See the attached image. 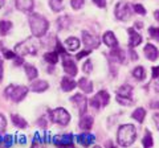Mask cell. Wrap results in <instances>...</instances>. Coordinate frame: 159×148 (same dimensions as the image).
Masks as SVG:
<instances>
[{
	"instance_id": "obj_1",
	"label": "cell",
	"mask_w": 159,
	"mask_h": 148,
	"mask_svg": "<svg viewBox=\"0 0 159 148\" xmlns=\"http://www.w3.org/2000/svg\"><path fill=\"white\" fill-rule=\"evenodd\" d=\"M29 27L33 33V36L36 37H43L47 33L48 28H49V23L44 16L39 13H32L29 16Z\"/></svg>"
},
{
	"instance_id": "obj_2",
	"label": "cell",
	"mask_w": 159,
	"mask_h": 148,
	"mask_svg": "<svg viewBox=\"0 0 159 148\" xmlns=\"http://www.w3.org/2000/svg\"><path fill=\"white\" fill-rule=\"evenodd\" d=\"M135 137H137V131L133 124H125L118 130L117 139H118L119 146H122V147L131 146L135 141Z\"/></svg>"
},
{
	"instance_id": "obj_3",
	"label": "cell",
	"mask_w": 159,
	"mask_h": 148,
	"mask_svg": "<svg viewBox=\"0 0 159 148\" xmlns=\"http://www.w3.org/2000/svg\"><path fill=\"white\" fill-rule=\"evenodd\" d=\"M39 50V44L34 42L33 38H28V40L17 44L15 46V52L19 56H36Z\"/></svg>"
},
{
	"instance_id": "obj_4",
	"label": "cell",
	"mask_w": 159,
	"mask_h": 148,
	"mask_svg": "<svg viewBox=\"0 0 159 148\" xmlns=\"http://www.w3.org/2000/svg\"><path fill=\"white\" fill-rule=\"evenodd\" d=\"M4 94L7 98H9L13 102H20L23 101L25 95L28 94V87L25 86H15V85H9L6 90H4Z\"/></svg>"
},
{
	"instance_id": "obj_5",
	"label": "cell",
	"mask_w": 159,
	"mask_h": 148,
	"mask_svg": "<svg viewBox=\"0 0 159 148\" xmlns=\"http://www.w3.org/2000/svg\"><path fill=\"white\" fill-rule=\"evenodd\" d=\"M51 119L52 122L57 123V124L61 126H66L69 122H70V114L62 107H57L54 108L53 111H51Z\"/></svg>"
},
{
	"instance_id": "obj_6",
	"label": "cell",
	"mask_w": 159,
	"mask_h": 148,
	"mask_svg": "<svg viewBox=\"0 0 159 148\" xmlns=\"http://www.w3.org/2000/svg\"><path fill=\"white\" fill-rule=\"evenodd\" d=\"M109 99H110V97H109L107 91L102 90V91L97 93V95L94 97L93 99L90 101V106H93L94 108H99V107H103V106H106L107 103H109Z\"/></svg>"
},
{
	"instance_id": "obj_7",
	"label": "cell",
	"mask_w": 159,
	"mask_h": 148,
	"mask_svg": "<svg viewBox=\"0 0 159 148\" xmlns=\"http://www.w3.org/2000/svg\"><path fill=\"white\" fill-rule=\"evenodd\" d=\"M82 42H84V45H85L88 49H96V48L99 46V42H101V40H99L98 37L90 34L89 32L84 31L82 32Z\"/></svg>"
},
{
	"instance_id": "obj_8",
	"label": "cell",
	"mask_w": 159,
	"mask_h": 148,
	"mask_svg": "<svg viewBox=\"0 0 159 148\" xmlns=\"http://www.w3.org/2000/svg\"><path fill=\"white\" fill-rule=\"evenodd\" d=\"M131 11H130V6L126 3H118L116 7V17L118 20H126L130 17Z\"/></svg>"
},
{
	"instance_id": "obj_9",
	"label": "cell",
	"mask_w": 159,
	"mask_h": 148,
	"mask_svg": "<svg viewBox=\"0 0 159 148\" xmlns=\"http://www.w3.org/2000/svg\"><path fill=\"white\" fill-rule=\"evenodd\" d=\"M70 101L76 105L77 107V110L80 114H85V111H86V108H88V99L85 98V95H82V94H76V95H73L70 98Z\"/></svg>"
},
{
	"instance_id": "obj_10",
	"label": "cell",
	"mask_w": 159,
	"mask_h": 148,
	"mask_svg": "<svg viewBox=\"0 0 159 148\" xmlns=\"http://www.w3.org/2000/svg\"><path fill=\"white\" fill-rule=\"evenodd\" d=\"M62 66H64V70H65L66 74H69L70 77H74L77 74V66L74 61L72 60L70 57H68L66 54H62Z\"/></svg>"
},
{
	"instance_id": "obj_11",
	"label": "cell",
	"mask_w": 159,
	"mask_h": 148,
	"mask_svg": "<svg viewBox=\"0 0 159 148\" xmlns=\"http://www.w3.org/2000/svg\"><path fill=\"white\" fill-rule=\"evenodd\" d=\"M53 143L56 146H73V135L66 134V135H61V136H54Z\"/></svg>"
},
{
	"instance_id": "obj_12",
	"label": "cell",
	"mask_w": 159,
	"mask_h": 148,
	"mask_svg": "<svg viewBox=\"0 0 159 148\" xmlns=\"http://www.w3.org/2000/svg\"><path fill=\"white\" fill-rule=\"evenodd\" d=\"M94 140H96L94 135L88 134V132H84V134H80V135L77 136V141H78L81 146H84V147H89L90 144H93Z\"/></svg>"
},
{
	"instance_id": "obj_13",
	"label": "cell",
	"mask_w": 159,
	"mask_h": 148,
	"mask_svg": "<svg viewBox=\"0 0 159 148\" xmlns=\"http://www.w3.org/2000/svg\"><path fill=\"white\" fill-rule=\"evenodd\" d=\"M143 53H145L146 58H148L150 61H155V60H158V56H159L158 49L154 46V45H151V44H147V45L145 46V50H143Z\"/></svg>"
},
{
	"instance_id": "obj_14",
	"label": "cell",
	"mask_w": 159,
	"mask_h": 148,
	"mask_svg": "<svg viewBox=\"0 0 159 148\" xmlns=\"http://www.w3.org/2000/svg\"><path fill=\"white\" fill-rule=\"evenodd\" d=\"M129 36H130V41H129V45L130 48H135L139 44L142 42V36L138 32H135L133 28L129 29Z\"/></svg>"
},
{
	"instance_id": "obj_15",
	"label": "cell",
	"mask_w": 159,
	"mask_h": 148,
	"mask_svg": "<svg viewBox=\"0 0 159 148\" xmlns=\"http://www.w3.org/2000/svg\"><path fill=\"white\" fill-rule=\"evenodd\" d=\"M16 8L21 12L32 11L33 8V0H16Z\"/></svg>"
},
{
	"instance_id": "obj_16",
	"label": "cell",
	"mask_w": 159,
	"mask_h": 148,
	"mask_svg": "<svg viewBox=\"0 0 159 148\" xmlns=\"http://www.w3.org/2000/svg\"><path fill=\"white\" fill-rule=\"evenodd\" d=\"M103 42L110 48H117L118 46V41H117V38H116V36H114L113 32H106L105 34H103Z\"/></svg>"
},
{
	"instance_id": "obj_17",
	"label": "cell",
	"mask_w": 159,
	"mask_h": 148,
	"mask_svg": "<svg viewBox=\"0 0 159 148\" xmlns=\"http://www.w3.org/2000/svg\"><path fill=\"white\" fill-rule=\"evenodd\" d=\"M93 118L92 116H89V115H84L81 119H80V128L81 130H85V131H88V130H90L92 128V126H93Z\"/></svg>"
},
{
	"instance_id": "obj_18",
	"label": "cell",
	"mask_w": 159,
	"mask_h": 148,
	"mask_svg": "<svg viewBox=\"0 0 159 148\" xmlns=\"http://www.w3.org/2000/svg\"><path fill=\"white\" fill-rule=\"evenodd\" d=\"M48 87H49L48 82H47V81H41V80L33 82L32 86H31L32 91H34V93H43V91H45Z\"/></svg>"
},
{
	"instance_id": "obj_19",
	"label": "cell",
	"mask_w": 159,
	"mask_h": 148,
	"mask_svg": "<svg viewBox=\"0 0 159 148\" xmlns=\"http://www.w3.org/2000/svg\"><path fill=\"white\" fill-rule=\"evenodd\" d=\"M77 86V83L74 82L73 80H70L69 77H64L61 81V89L64 91H72L74 87Z\"/></svg>"
},
{
	"instance_id": "obj_20",
	"label": "cell",
	"mask_w": 159,
	"mask_h": 148,
	"mask_svg": "<svg viewBox=\"0 0 159 148\" xmlns=\"http://www.w3.org/2000/svg\"><path fill=\"white\" fill-rule=\"evenodd\" d=\"M65 45L68 48V50L74 52V50H77V49L80 48V40L76 38V37H69V38H66Z\"/></svg>"
},
{
	"instance_id": "obj_21",
	"label": "cell",
	"mask_w": 159,
	"mask_h": 148,
	"mask_svg": "<svg viewBox=\"0 0 159 148\" xmlns=\"http://www.w3.org/2000/svg\"><path fill=\"white\" fill-rule=\"evenodd\" d=\"M78 86L85 93H92L93 91V83L89 81L88 78H81V80L78 81Z\"/></svg>"
},
{
	"instance_id": "obj_22",
	"label": "cell",
	"mask_w": 159,
	"mask_h": 148,
	"mask_svg": "<svg viewBox=\"0 0 159 148\" xmlns=\"http://www.w3.org/2000/svg\"><path fill=\"white\" fill-rule=\"evenodd\" d=\"M11 119H12V123L16 127H19V128H27L28 127V123H27V120L24 119L23 116H20V115H12L11 116Z\"/></svg>"
},
{
	"instance_id": "obj_23",
	"label": "cell",
	"mask_w": 159,
	"mask_h": 148,
	"mask_svg": "<svg viewBox=\"0 0 159 148\" xmlns=\"http://www.w3.org/2000/svg\"><path fill=\"white\" fill-rule=\"evenodd\" d=\"M24 70H25L27 78H28V80H31V81H33L34 78H37V76H39L37 69L34 66H32V65H25V66H24Z\"/></svg>"
},
{
	"instance_id": "obj_24",
	"label": "cell",
	"mask_w": 159,
	"mask_h": 148,
	"mask_svg": "<svg viewBox=\"0 0 159 148\" xmlns=\"http://www.w3.org/2000/svg\"><path fill=\"white\" fill-rule=\"evenodd\" d=\"M145 115H146V110H145V108H142V107L137 108V110L133 112V118L138 123H142L143 120H145Z\"/></svg>"
},
{
	"instance_id": "obj_25",
	"label": "cell",
	"mask_w": 159,
	"mask_h": 148,
	"mask_svg": "<svg viewBox=\"0 0 159 148\" xmlns=\"http://www.w3.org/2000/svg\"><path fill=\"white\" fill-rule=\"evenodd\" d=\"M49 7L52 8V11L58 12L64 8V0H49Z\"/></svg>"
},
{
	"instance_id": "obj_26",
	"label": "cell",
	"mask_w": 159,
	"mask_h": 148,
	"mask_svg": "<svg viewBox=\"0 0 159 148\" xmlns=\"http://www.w3.org/2000/svg\"><path fill=\"white\" fill-rule=\"evenodd\" d=\"M131 91H133V89H131V86H130V85H122L121 87L118 89V95L130 98Z\"/></svg>"
},
{
	"instance_id": "obj_27",
	"label": "cell",
	"mask_w": 159,
	"mask_h": 148,
	"mask_svg": "<svg viewBox=\"0 0 159 148\" xmlns=\"http://www.w3.org/2000/svg\"><path fill=\"white\" fill-rule=\"evenodd\" d=\"M110 56L113 60H117L118 62H123L125 61V52L123 50H119V49H116V50H113L110 53Z\"/></svg>"
},
{
	"instance_id": "obj_28",
	"label": "cell",
	"mask_w": 159,
	"mask_h": 148,
	"mask_svg": "<svg viewBox=\"0 0 159 148\" xmlns=\"http://www.w3.org/2000/svg\"><path fill=\"white\" fill-rule=\"evenodd\" d=\"M133 77L135 78V80H138V81L145 80V69H143L142 66L135 67V69L133 70Z\"/></svg>"
},
{
	"instance_id": "obj_29",
	"label": "cell",
	"mask_w": 159,
	"mask_h": 148,
	"mask_svg": "<svg viewBox=\"0 0 159 148\" xmlns=\"http://www.w3.org/2000/svg\"><path fill=\"white\" fill-rule=\"evenodd\" d=\"M44 58L48 61V63H51V65H54L57 61H58V54L56 52H49V53H45V56Z\"/></svg>"
},
{
	"instance_id": "obj_30",
	"label": "cell",
	"mask_w": 159,
	"mask_h": 148,
	"mask_svg": "<svg viewBox=\"0 0 159 148\" xmlns=\"http://www.w3.org/2000/svg\"><path fill=\"white\" fill-rule=\"evenodd\" d=\"M11 28H12V23H11V21H8V20L0 21V33H2V34L8 33Z\"/></svg>"
},
{
	"instance_id": "obj_31",
	"label": "cell",
	"mask_w": 159,
	"mask_h": 148,
	"mask_svg": "<svg viewBox=\"0 0 159 148\" xmlns=\"http://www.w3.org/2000/svg\"><path fill=\"white\" fill-rule=\"evenodd\" d=\"M57 25L60 29H65L69 27V17L68 16H62V17H60L58 20H57Z\"/></svg>"
},
{
	"instance_id": "obj_32",
	"label": "cell",
	"mask_w": 159,
	"mask_h": 148,
	"mask_svg": "<svg viewBox=\"0 0 159 148\" xmlns=\"http://www.w3.org/2000/svg\"><path fill=\"white\" fill-rule=\"evenodd\" d=\"M142 144H143V147H151L152 146V137H151V135H150V132H146V136L143 137V140H142Z\"/></svg>"
},
{
	"instance_id": "obj_33",
	"label": "cell",
	"mask_w": 159,
	"mask_h": 148,
	"mask_svg": "<svg viewBox=\"0 0 159 148\" xmlns=\"http://www.w3.org/2000/svg\"><path fill=\"white\" fill-rule=\"evenodd\" d=\"M148 32H150V36H151L152 38H155V40L159 42V28L151 27L150 29H148Z\"/></svg>"
},
{
	"instance_id": "obj_34",
	"label": "cell",
	"mask_w": 159,
	"mask_h": 148,
	"mask_svg": "<svg viewBox=\"0 0 159 148\" xmlns=\"http://www.w3.org/2000/svg\"><path fill=\"white\" fill-rule=\"evenodd\" d=\"M117 102L118 103H122V105H131V99L130 98H127V97H121V95H118L117 97Z\"/></svg>"
},
{
	"instance_id": "obj_35",
	"label": "cell",
	"mask_w": 159,
	"mask_h": 148,
	"mask_svg": "<svg viewBox=\"0 0 159 148\" xmlns=\"http://www.w3.org/2000/svg\"><path fill=\"white\" fill-rule=\"evenodd\" d=\"M84 3H85V0H70V4L74 9H80L84 6Z\"/></svg>"
},
{
	"instance_id": "obj_36",
	"label": "cell",
	"mask_w": 159,
	"mask_h": 148,
	"mask_svg": "<svg viewBox=\"0 0 159 148\" xmlns=\"http://www.w3.org/2000/svg\"><path fill=\"white\" fill-rule=\"evenodd\" d=\"M82 70L85 72V73H90L93 70V65H92V61L90 60L85 61V63H84V66H82Z\"/></svg>"
},
{
	"instance_id": "obj_37",
	"label": "cell",
	"mask_w": 159,
	"mask_h": 148,
	"mask_svg": "<svg viewBox=\"0 0 159 148\" xmlns=\"http://www.w3.org/2000/svg\"><path fill=\"white\" fill-rule=\"evenodd\" d=\"M134 11H135L137 13H139V15H145L146 13L145 7L141 6V4H135V6H134Z\"/></svg>"
},
{
	"instance_id": "obj_38",
	"label": "cell",
	"mask_w": 159,
	"mask_h": 148,
	"mask_svg": "<svg viewBox=\"0 0 159 148\" xmlns=\"http://www.w3.org/2000/svg\"><path fill=\"white\" fill-rule=\"evenodd\" d=\"M3 143L6 144V147H11L13 144V137L11 135H7V136H4V140Z\"/></svg>"
},
{
	"instance_id": "obj_39",
	"label": "cell",
	"mask_w": 159,
	"mask_h": 148,
	"mask_svg": "<svg viewBox=\"0 0 159 148\" xmlns=\"http://www.w3.org/2000/svg\"><path fill=\"white\" fill-rule=\"evenodd\" d=\"M6 127H7V119L0 114V132H3L6 130Z\"/></svg>"
},
{
	"instance_id": "obj_40",
	"label": "cell",
	"mask_w": 159,
	"mask_h": 148,
	"mask_svg": "<svg viewBox=\"0 0 159 148\" xmlns=\"http://www.w3.org/2000/svg\"><path fill=\"white\" fill-rule=\"evenodd\" d=\"M16 52H11V50H4V57H6L7 58V60H13V58L15 57H16Z\"/></svg>"
},
{
	"instance_id": "obj_41",
	"label": "cell",
	"mask_w": 159,
	"mask_h": 148,
	"mask_svg": "<svg viewBox=\"0 0 159 148\" xmlns=\"http://www.w3.org/2000/svg\"><path fill=\"white\" fill-rule=\"evenodd\" d=\"M93 2H94V4H97V6L101 8L106 7V0H93Z\"/></svg>"
},
{
	"instance_id": "obj_42",
	"label": "cell",
	"mask_w": 159,
	"mask_h": 148,
	"mask_svg": "<svg viewBox=\"0 0 159 148\" xmlns=\"http://www.w3.org/2000/svg\"><path fill=\"white\" fill-rule=\"evenodd\" d=\"M56 49H57V52H60V54H65V49L62 48L60 41H57V44H56Z\"/></svg>"
},
{
	"instance_id": "obj_43",
	"label": "cell",
	"mask_w": 159,
	"mask_h": 148,
	"mask_svg": "<svg viewBox=\"0 0 159 148\" xmlns=\"http://www.w3.org/2000/svg\"><path fill=\"white\" fill-rule=\"evenodd\" d=\"M89 54V50H82V52H80V53H77V60H81V58H84L85 56H88Z\"/></svg>"
},
{
	"instance_id": "obj_44",
	"label": "cell",
	"mask_w": 159,
	"mask_h": 148,
	"mask_svg": "<svg viewBox=\"0 0 159 148\" xmlns=\"http://www.w3.org/2000/svg\"><path fill=\"white\" fill-rule=\"evenodd\" d=\"M159 77V66L152 67V78H158Z\"/></svg>"
},
{
	"instance_id": "obj_45",
	"label": "cell",
	"mask_w": 159,
	"mask_h": 148,
	"mask_svg": "<svg viewBox=\"0 0 159 148\" xmlns=\"http://www.w3.org/2000/svg\"><path fill=\"white\" fill-rule=\"evenodd\" d=\"M24 61H23V58H20V57H15V65L16 66H20V65H23Z\"/></svg>"
},
{
	"instance_id": "obj_46",
	"label": "cell",
	"mask_w": 159,
	"mask_h": 148,
	"mask_svg": "<svg viewBox=\"0 0 159 148\" xmlns=\"http://www.w3.org/2000/svg\"><path fill=\"white\" fill-rule=\"evenodd\" d=\"M17 140H19V143H21V144H24V143H27V139H25V136H24V135H20Z\"/></svg>"
},
{
	"instance_id": "obj_47",
	"label": "cell",
	"mask_w": 159,
	"mask_h": 148,
	"mask_svg": "<svg viewBox=\"0 0 159 148\" xmlns=\"http://www.w3.org/2000/svg\"><path fill=\"white\" fill-rule=\"evenodd\" d=\"M2 78H3V62L0 61V81H2Z\"/></svg>"
},
{
	"instance_id": "obj_48",
	"label": "cell",
	"mask_w": 159,
	"mask_h": 148,
	"mask_svg": "<svg viewBox=\"0 0 159 148\" xmlns=\"http://www.w3.org/2000/svg\"><path fill=\"white\" fill-rule=\"evenodd\" d=\"M154 17L157 19V21H159V11H155V12H154Z\"/></svg>"
},
{
	"instance_id": "obj_49",
	"label": "cell",
	"mask_w": 159,
	"mask_h": 148,
	"mask_svg": "<svg viewBox=\"0 0 159 148\" xmlns=\"http://www.w3.org/2000/svg\"><path fill=\"white\" fill-rule=\"evenodd\" d=\"M131 58L133 60H137V54H135V52H133V50H131Z\"/></svg>"
},
{
	"instance_id": "obj_50",
	"label": "cell",
	"mask_w": 159,
	"mask_h": 148,
	"mask_svg": "<svg viewBox=\"0 0 159 148\" xmlns=\"http://www.w3.org/2000/svg\"><path fill=\"white\" fill-rule=\"evenodd\" d=\"M4 6V0H0V8H2Z\"/></svg>"
},
{
	"instance_id": "obj_51",
	"label": "cell",
	"mask_w": 159,
	"mask_h": 148,
	"mask_svg": "<svg viewBox=\"0 0 159 148\" xmlns=\"http://www.w3.org/2000/svg\"><path fill=\"white\" fill-rule=\"evenodd\" d=\"M3 140H4V137L0 136V144H2V143H3Z\"/></svg>"
}]
</instances>
